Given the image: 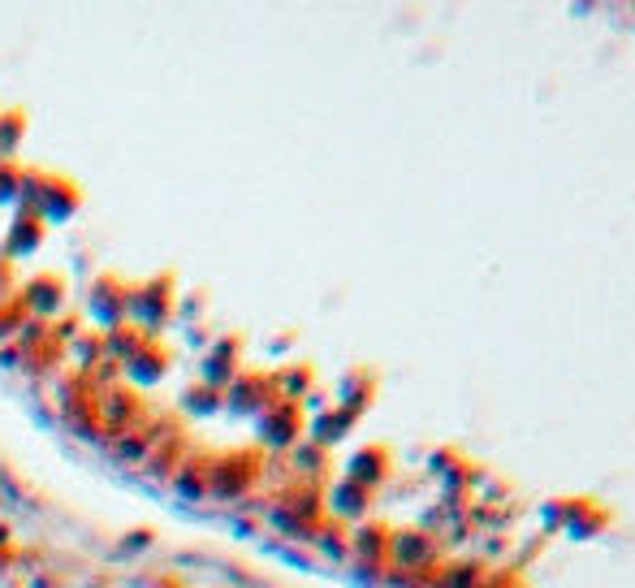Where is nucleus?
<instances>
[{"label":"nucleus","mask_w":635,"mask_h":588,"mask_svg":"<svg viewBox=\"0 0 635 588\" xmlns=\"http://www.w3.org/2000/svg\"><path fill=\"white\" fill-rule=\"evenodd\" d=\"M610 524H614V511H610L605 502H596V497H571V511H567L562 533L571 540H596Z\"/></svg>","instance_id":"1"},{"label":"nucleus","mask_w":635,"mask_h":588,"mask_svg":"<svg viewBox=\"0 0 635 588\" xmlns=\"http://www.w3.org/2000/svg\"><path fill=\"white\" fill-rule=\"evenodd\" d=\"M260 438L268 445H294L303 438V407L290 398H277L264 416H260Z\"/></svg>","instance_id":"2"},{"label":"nucleus","mask_w":635,"mask_h":588,"mask_svg":"<svg viewBox=\"0 0 635 588\" xmlns=\"http://www.w3.org/2000/svg\"><path fill=\"white\" fill-rule=\"evenodd\" d=\"M393 472V454L390 445H363V450H354L350 454V468H346V481H354V485H363V490H377L385 476Z\"/></svg>","instance_id":"3"},{"label":"nucleus","mask_w":635,"mask_h":588,"mask_svg":"<svg viewBox=\"0 0 635 588\" xmlns=\"http://www.w3.org/2000/svg\"><path fill=\"white\" fill-rule=\"evenodd\" d=\"M390 558L402 571H424V567H433V558H437V540L428 537V533H415V528L393 533Z\"/></svg>","instance_id":"4"},{"label":"nucleus","mask_w":635,"mask_h":588,"mask_svg":"<svg viewBox=\"0 0 635 588\" xmlns=\"http://www.w3.org/2000/svg\"><path fill=\"white\" fill-rule=\"evenodd\" d=\"M203 386H212V390H230V381L239 377V338H221V343L212 346V355L203 359Z\"/></svg>","instance_id":"5"},{"label":"nucleus","mask_w":635,"mask_h":588,"mask_svg":"<svg viewBox=\"0 0 635 588\" xmlns=\"http://www.w3.org/2000/svg\"><path fill=\"white\" fill-rule=\"evenodd\" d=\"M27 303V312H40V316H56L61 307H65V282L56 277V273H40L31 286H27V294H22Z\"/></svg>","instance_id":"6"},{"label":"nucleus","mask_w":635,"mask_h":588,"mask_svg":"<svg viewBox=\"0 0 635 588\" xmlns=\"http://www.w3.org/2000/svg\"><path fill=\"white\" fill-rule=\"evenodd\" d=\"M92 312L99 321H121L130 312V291H121L117 277H99L96 291H92Z\"/></svg>","instance_id":"7"},{"label":"nucleus","mask_w":635,"mask_h":588,"mask_svg":"<svg viewBox=\"0 0 635 588\" xmlns=\"http://www.w3.org/2000/svg\"><path fill=\"white\" fill-rule=\"evenodd\" d=\"M338 393H342V402H338V407L354 411V416H363V411L372 407L377 381H372V372H368V368H359V372H346L342 386H338Z\"/></svg>","instance_id":"8"},{"label":"nucleus","mask_w":635,"mask_h":588,"mask_svg":"<svg viewBox=\"0 0 635 588\" xmlns=\"http://www.w3.org/2000/svg\"><path fill=\"white\" fill-rule=\"evenodd\" d=\"M40 243H44V217L18 212V221H13L9 239H4V251H9V255H27V251H35Z\"/></svg>","instance_id":"9"},{"label":"nucleus","mask_w":635,"mask_h":588,"mask_svg":"<svg viewBox=\"0 0 635 588\" xmlns=\"http://www.w3.org/2000/svg\"><path fill=\"white\" fill-rule=\"evenodd\" d=\"M354 424H359V416L334 402V411H320V416H316V424H311V433H316V438L311 441H316V445H334V441H342Z\"/></svg>","instance_id":"10"},{"label":"nucleus","mask_w":635,"mask_h":588,"mask_svg":"<svg viewBox=\"0 0 635 588\" xmlns=\"http://www.w3.org/2000/svg\"><path fill=\"white\" fill-rule=\"evenodd\" d=\"M390 528L385 524H363L354 537H350V549L359 554V558H368V563H381V558H390Z\"/></svg>","instance_id":"11"},{"label":"nucleus","mask_w":635,"mask_h":588,"mask_svg":"<svg viewBox=\"0 0 635 588\" xmlns=\"http://www.w3.org/2000/svg\"><path fill=\"white\" fill-rule=\"evenodd\" d=\"M329 502H334V511H338L342 519H363L368 506H372V490H363V485H354V481H342Z\"/></svg>","instance_id":"12"},{"label":"nucleus","mask_w":635,"mask_h":588,"mask_svg":"<svg viewBox=\"0 0 635 588\" xmlns=\"http://www.w3.org/2000/svg\"><path fill=\"white\" fill-rule=\"evenodd\" d=\"M165 364H169V355L156 343H147L144 350L130 359V372H135L139 381H160V377H165Z\"/></svg>","instance_id":"13"},{"label":"nucleus","mask_w":635,"mask_h":588,"mask_svg":"<svg viewBox=\"0 0 635 588\" xmlns=\"http://www.w3.org/2000/svg\"><path fill=\"white\" fill-rule=\"evenodd\" d=\"M437 585L445 588H485V567L480 563H458L445 576H437Z\"/></svg>","instance_id":"14"},{"label":"nucleus","mask_w":635,"mask_h":588,"mask_svg":"<svg viewBox=\"0 0 635 588\" xmlns=\"http://www.w3.org/2000/svg\"><path fill=\"white\" fill-rule=\"evenodd\" d=\"M27 130V113L13 108V113H0V156H13V147Z\"/></svg>","instance_id":"15"},{"label":"nucleus","mask_w":635,"mask_h":588,"mask_svg":"<svg viewBox=\"0 0 635 588\" xmlns=\"http://www.w3.org/2000/svg\"><path fill=\"white\" fill-rule=\"evenodd\" d=\"M22 169H18V160L13 156H0V203H9V199L22 196Z\"/></svg>","instance_id":"16"},{"label":"nucleus","mask_w":635,"mask_h":588,"mask_svg":"<svg viewBox=\"0 0 635 588\" xmlns=\"http://www.w3.org/2000/svg\"><path fill=\"white\" fill-rule=\"evenodd\" d=\"M567 511H571V497H549V502H540V524H544L549 533H562Z\"/></svg>","instance_id":"17"},{"label":"nucleus","mask_w":635,"mask_h":588,"mask_svg":"<svg viewBox=\"0 0 635 588\" xmlns=\"http://www.w3.org/2000/svg\"><path fill=\"white\" fill-rule=\"evenodd\" d=\"M216 398H221V393L212 390V386H199V390H191V407H195V411H216V407H221Z\"/></svg>","instance_id":"18"}]
</instances>
